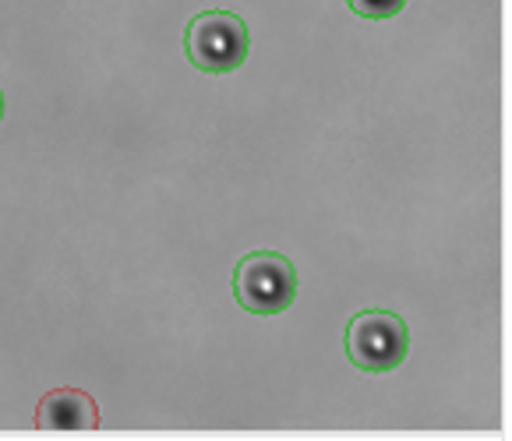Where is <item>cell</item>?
Wrapping results in <instances>:
<instances>
[{"instance_id":"obj_1","label":"cell","mask_w":512,"mask_h":441,"mask_svg":"<svg viewBox=\"0 0 512 441\" xmlns=\"http://www.w3.org/2000/svg\"><path fill=\"white\" fill-rule=\"evenodd\" d=\"M251 32L241 15L226 8L198 11L184 29V53L188 64L202 75H234L248 60Z\"/></svg>"},{"instance_id":"obj_2","label":"cell","mask_w":512,"mask_h":441,"mask_svg":"<svg viewBox=\"0 0 512 441\" xmlns=\"http://www.w3.org/2000/svg\"><path fill=\"white\" fill-rule=\"evenodd\" d=\"M347 360L364 374H389L407 360L410 329L396 311L385 307H364L350 318L343 336Z\"/></svg>"},{"instance_id":"obj_3","label":"cell","mask_w":512,"mask_h":441,"mask_svg":"<svg viewBox=\"0 0 512 441\" xmlns=\"http://www.w3.org/2000/svg\"><path fill=\"white\" fill-rule=\"evenodd\" d=\"M301 279L287 255L279 251H251L234 269V297L255 318L283 314L297 300Z\"/></svg>"},{"instance_id":"obj_4","label":"cell","mask_w":512,"mask_h":441,"mask_svg":"<svg viewBox=\"0 0 512 441\" xmlns=\"http://www.w3.org/2000/svg\"><path fill=\"white\" fill-rule=\"evenodd\" d=\"M36 431L43 434H92L99 431V406L82 389H53L36 406Z\"/></svg>"},{"instance_id":"obj_5","label":"cell","mask_w":512,"mask_h":441,"mask_svg":"<svg viewBox=\"0 0 512 441\" xmlns=\"http://www.w3.org/2000/svg\"><path fill=\"white\" fill-rule=\"evenodd\" d=\"M347 4L357 18H368V22H385L407 8V0H347Z\"/></svg>"},{"instance_id":"obj_6","label":"cell","mask_w":512,"mask_h":441,"mask_svg":"<svg viewBox=\"0 0 512 441\" xmlns=\"http://www.w3.org/2000/svg\"><path fill=\"white\" fill-rule=\"evenodd\" d=\"M0 120H4V89H0Z\"/></svg>"}]
</instances>
